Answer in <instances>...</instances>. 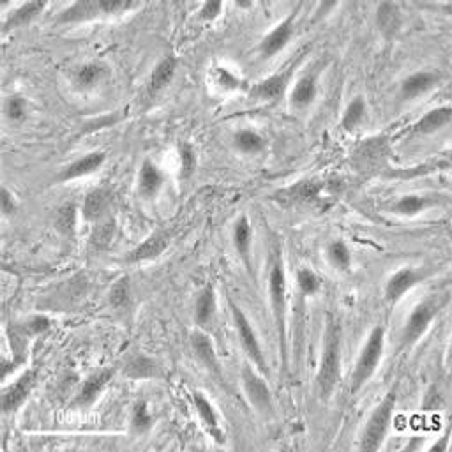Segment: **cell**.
I'll return each mask as SVG.
<instances>
[{"mask_svg": "<svg viewBox=\"0 0 452 452\" xmlns=\"http://www.w3.org/2000/svg\"><path fill=\"white\" fill-rule=\"evenodd\" d=\"M340 366H341V329L336 323H330L327 330V343L321 357L320 370H318V389L323 400L330 396V393L336 387L340 380Z\"/></svg>", "mask_w": 452, "mask_h": 452, "instance_id": "cell-1", "label": "cell"}, {"mask_svg": "<svg viewBox=\"0 0 452 452\" xmlns=\"http://www.w3.org/2000/svg\"><path fill=\"white\" fill-rule=\"evenodd\" d=\"M384 329L381 327H374L373 333L367 337L366 344L363 348V353H360L359 360H357V366H355L353 374H351V393H357V391L366 384L371 378V374L377 370L378 363L381 359V353H384Z\"/></svg>", "mask_w": 452, "mask_h": 452, "instance_id": "cell-2", "label": "cell"}, {"mask_svg": "<svg viewBox=\"0 0 452 452\" xmlns=\"http://www.w3.org/2000/svg\"><path fill=\"white\" fill-rule=\"evenodd\" d=\"M394 408H396V393H389L387 398L378 404L377 410L370 417V421H367V426L363 435V442H360V449L363 451H378L380 449L385 433L389 430Z\"/></svg>", "mask_w": 452, "mask_h": 452, "instance_id": "cell-3", "label": "cell"}, {"mask_svg": "<svg viewBox=\"0 0 452 452\" xmlns=\"http://www.w3.org/2000/svg\"><path fill=\"white\" fill-rule=\"evenodd\" d=\"M389 156V140L385 136L364 140L353 154V161L357 168L363 172H373L384 166L385 159Z\"/></svg>", "mask_w": 452, "mask_h": 452, "instance_id": "cell-4", "label": "cell"}, {"mask_svg": "<svg viewBox=\"0 0 452 452\" xmlns=\"http://www.w3.org/2000/svg\"><path fill=\"white\" fill-rule=\"evenodd\" d=\"M233 311V321H235L237 333H239L240 343H242L244 350L246 353L249 355V359L253 360L254 366H258V370L262 371V373H267V366H265V359H263L262 348H260V343H258V337L254 334L253 327H251L249 320L246 318V314L239 309L237 306H232Z\"/></svg>", "mask_w": 452, "mask_h": 452, "instance_id": "cell-5", "label": "cell"}, {"mask_svg": "<svg viewBox=\"0 0 452 452\" xmlns=\"http://www.w3.org/2000/svg\"><path fill=\"white\" fill-rule=\"evenodd\" d=\"M435 313H437V309H435V306L431 302H423L415 307L414 313L408 316L407 326H404L403 347H410V344H414L418 337L426 333L431 320L435 318Z\"/></svg>", "mask_w": 452, "mask_h": 452, "instance_id": "cell-6", "label": "cell"}, {"mask_svg": "<svg viewBox=\"0 0 452 452\" xmlns=\"http://www.w3.org/2000/svg\"><path fill=\"white\" fill-rule=\"evenodd\" d=\"M36 377H38V371L36 370L27 371L6 391L4 400H2V408H4L6 414H11V411L18 410L22 407L23 401L29 398L30 391L36 385Z\"/></svg>", "mask_w": 452, "mask_h": 452, "instance_id": "cell-7", "label": "cell"}, {"mask_svg": "<svg viewBox=\"0 0 452 452\" xmlns=\"http://www.w3.org/2000/svg\"><path fill=\"white\" fill-rule=\"evenodd\" d=\"M242 380H244V387H246V393H247V396H249L251 403H253L258 410L270 411L272 403H270V391H269V387H267L265 381L258 377V374L254 373L249 366L244 367Z\"/></svg>", "mask_w": 452, "mask_h": 452, "instance_id": "cell-8", "label": "cell"}, {"mask_svg": "<svg viewBox=\"0 0 452 452\" xmlns=\"http://www.w3.org/2000/svg\"><path fill=\"white\" fill-rule=\"evenodd\" d=\"M292 32H293V15L288 16L286 20H283V22H281L279 25L270 32V34H267L265 38H263L262 46H260L262 55L265 57V59H270V57H274L276 53H279L281 50L286 46V43L290 41Z\"/></svg>", "mask_w": 452, "mask_h": 452, "instance_id": "cell-9", "label": "cell"}, {"mask_svg": "<svg viewBox=\"0 0 452 452\" xmlns=\"http://www.w3.org/2000/svg\"><path fill=\"white\" fill-rule=\"evenodd\" d=\"M438 82V75L433 71H418L408 76L401 83V94L404 99H415L433 89Z\"/></svg>", "mask_w": 452, "mask_h": 452, "instance_id": "cell-10", "label": "cell"}, {"mask_svg": "<svg viewBox=\"0 0 452 452\" xmlns=\"http://www.w3.org/2000/svg\"><path fill=\"white\" fill-rule=\"evenodd\" d=\"M323 184L318 180H300V182L293 184L288 189L281 191L276 196H283V202H311L320 196Z\"/></svg>", "mask_w": 452, "mask_h": 452, "instance_id": "cell-11", "label": "cell"}, {"mask_svg": "<svg viewBox=\"0 0 452 452\" xmlns=\"http://www.w3.org/2000/svg\"><path fill=\"white\" fill-rule=\"evenodd\" d=\"M418 281V274L415 272L414 269H401L394 274L393 277L387 283V288H385V297L391 300V302H396L400 300L404 293L414 288Z\"/></svg>", "mask_w": 452, "mask_h": 452, "instance_id": "cell-12", "label": "cell"}, {"mask_svg": "<svg viewBox=\"0 0 452 452\" xmlns=\"http://www.w3.org/2000/svg\"><path fill=\"white\" fill-rule=\"evenodd\" d=\"M105 159H106L105 152L87 154V156H83L82 159L75 161L73 165H69L68 168L64 170L62 175H60V179L73 180V179H78V177H83V175H90V173L96 172V170H98L99 166L105 163Z\"/></svg>", "mask_w": 452, "mask_h": 452, "instance_id": "cell-13", "label": "cell"}, {"mask_svg": "<svg viewBox=\"0 0 452 452\" xmlns=\"http://www.w3.org/2000/svg\"><path fill=\"white\" fill-rule=\"evenodd\" d=\"M284 272L281 269V265H274L272 272H270V300H272L274 314H276L277 326L279 330L283 333V313H284Z\"/></svg>", "mask_w": 452, "mask_h": 452, "instance_id": "cell-14", "label": "cell"}, {"mask_svg": "<svg viewBox=\"0 0 452 452\" xmlns=\"http://www.w3.org/2000/svg\"><path fill=\"white\" fill-rule=\"evenodd\" d=\"M452 119V110L449 106H442V108L431 110L430 113L423 117L414 126L415 135H431V133L440 131L442 127L447 126Z\"/></svg>", "mask_w": 452, "mask_h": 452, "instance_id": "cell-15", "label": "cell"}, {"mask_svg": "<svg viewBox=\"0 0 452 452\" xmlns=\"http://www.w3.org/2000/svg\"><path fill=\"white\" fill-rule=\"evenodd\" d=\"M170 237L166 233L159 232L150 235L143 244H140L135 251L129 254V262H142V260H150V258L159 256L163 251L168 247Z\"/></svg>", "mask_w": 452, "mask_h": 452, "instance_id": "cell-16", "label": "cell"}, {"mask_svg": "<svg viewBox=\"0 0 452 452\" xmlns=\"http://www.w3.org/2000/svg\"><path fill=\"white\" fill-rule=\"evenodd\" d=\"M175 69H177V60H175V57H172V55L165 57V59L157 64L156 69L152 71V76H150V82H149L150 96L161 92V90L165 89V87L172 82L173 75H175Z\"/></svg>", "mask_w": 452, "mask_h": 452, "instance_id": "cell-17", "label": "cell"}, {"mask_svg": "<svg viewBox=\"0 0 452 452\" xmlns=\"http://www.w3.org/2000/svg\"><path fill=\"white\" fill-rule=\"evenodd\" d=\"M193 403H195L196 410H198V415L202 417L203 424L207 426V430L210 431L214 438H216L217 444H223V433L219 430V423H217L216 411H214V407L209 403L205 396L202 393H195L193 394Z\"/></svg>", "mask_w": 452, "mask_h": 452, "instance_id": "cell-18", "label": "cell"}, {"mask_svg": "<svg viewBox=\"0 0 452 452\" xmlns=\"http://www.w3.org/2000/svg\"><path fill=\"white\" fill-rule=\"evenodd\" d=\"M161 186H163V173L154 163L147 159L140 170V193L150 198L161 189Z\"/></svg>", "mask_w": 452, "mask_h": 452, "instance_id": "cell-19", "label": "cell"}, {"mask_svg": "<svg viewBox=\"0 0 452 452\" xmlns=\"http://www.w3.org/2000/svg\"><path fill=\"white\" fill-rule=\"evenodd\" d=\"M110 202V193L106 189H94L85 196L83 202V217L89 221H96L103 216Z\"/></svg>", "mask_w": 452, "mask_h": 452, "instance_id": "cell-20", "label": "cell"}, {"mask_svg": "<svg viewBox=\"0 0 452 452\" xmlns=\"http://www.w3.org/2000/svg\"><path fill=\"white\" fill-rule=\"evenodd\" d=\"M110 377H112V371L108 370L90 374L78 394V404H89L90 401L96 400V396H98V394L105 389V385L108 384Z\"/></svg>", "mask_w": 452, "mask_h": 452, "instance_id": "cell-21", "label": "cell"}, {"mask_svg": "<svg viewBox=\"0 0 452 452\" xmlns=\"http://www.w3.org/2000/svg\"><path fill=\"white\" fill-rule=\"evenodd\" d=\"M377 23L385 36H394L401 25V13L398 6L385 2L377 11Z\"/></svg>", "mask_w": 452, "mask_h": 452, "instance_id": "cell-22", "label": "cell"}, {"mask_svg": "<svg viewBox=\"0 0 452 452\" xmlns=\"http://www.w3.org/2000/svg\"><path fill=\"white\" fill-rule=\"evenodd\" d=\"M101 11V6L98 2H92V0H82V2H76L71 8L66 9L60 16L62 22H83V20L94 18L96 15H99Z\"/></svg>", "mask_w": 452, "mask_h": 452, "instance_id": "cell-23", "label": "cell"}, {"mask_svg": "<svg viewBox=\"0 0 452 452\" xmlns=\"http://www.w3.org/2000/svg\"><path fill=\"white\" fill-rule=\"evenodd\" d=\"M45 8H46V2H29V4L20 6V8L16 9L11 16H9V20L6 22L4 29L9 30V29H13V27H22V25H25V23L32 22V20H34L36 16H38Z\"/></svg>", "mask_w": 452, "mask_h": 452, "instance_id": "cell-24", "label": "cell"}, {"mask_svg": "<svg viewBox=\"0 0 452 452\" xmlns=\"http://www.w3.org/2000/svg\"><path fill=\"white\" fill-rule=\"evenodd\" d=\"M284 83H286V78L281 75L270 76V78L262 80L253 89V96L260 99H276L279 98L284 90Z\"/></svg>", "mask_w": 452, "mask_h": 452, "instance_id": "cell-25", "label": "cell"}, {"mask_svg": "<svg viewBox=\"0 0 452 452\" xmlns=\"http://www.w3.org/2000/svg\"><path fill=\"white\" fill-rule=\"evenodd\" d=\"M214 309H216V297H214V290L210 286H207L205 290L200 293L198 300H196V311H195L196 323H200V326L209 323V320L214 314Z\"/></svg>", "mask_w": 452, "mask_h": 452, "instance_id": "cell-26", "label": "cell"}, {"mask_svg": "<svg viewBox=\"0 0 452 452\" xmlns=\"http://www.w3.org/2000/svg\"><path fill=\"white\" fill-rule=\"evenodd\" d=\"M193 348H195L198 359L203 364L210 367V370H217V360H216V351H214L212 343L209 337L202 333L193 334Z\"/></svg>", "mask_w": 452, "mask_h": 452, "instance_id": "cell-27", "label": "cell"}, {"mask_svg": "<svg viewBox=\"0 0 452 452\" xmlns=\"http://www.w3.org/2000/svg\"><path fill=\"white\" fill-rule=\"evenodd\" d=\"M115 221L105 219L101 223H98V226H94L92 233H90V244L96 249H105L106 246H110V242L115 237Z\"/></svg>", "mask_w": 452, "mask_h": 452, "instance_id": "cell-28", "label": "cell"}, {"mask_svg": "<svg viewBox=\"0 0 452 452\" xmlns=\"http://www.w3.org/2000/svg\"><path fill=\"white\" fill-rule=\"evenodd\" d=\"M233 242H235L237 253L247 262L249 258V247H251V224L247 217H240L233 230Z\"/></svg>", "mask_w": 452, "mask_h": 452, "instance_id": "cell-29", "label": "cell"}, {"mask_svg": "<svg viewBox=\"0 0 452 452\" xmlns=\"http://www.w3.org/2000/svg\"><path fill=\"white\" fill-rule=\"evenodd\" d=\"M316 96V83L314 78L311 76H304L302 80H299V83L296 85L292 92V101L297 106H307Z\"/></svg>", "mask_w": 452, "mask_h": 452, "instance_id": "cell-30", "label": "cell"}, {"mask_svg": "<svg viewBox=\"0 0 452 452\" xmlns=\"http://www.w3.org/2000/svg\"><path fill=\"white\" fill-rule=\"evenodd\" d=\"M126 374L131 378H152L157 374V366L149 357H136L127 364Z\"/></svg>", "mask_w": 452, "mask_h": 452, "instance_id": "cell-31", "label": "cell"}, {"mask_svg": "<svg viewBox=\"0 0 452 452\" xmlns=\"http://www.w3.org/2000/svg\"><path fill=\"white\" fill-rule=\"evenodd\" d=\"M265 142L253 131H240L235 135V147L246 154H256L263 149Z\"/></svg>", "mask_w": 452, "mask_h": 452, "instance_id": "cell-32", "label": "cell"}, {"mask_svg": "<svg viewBox=\"0 0 452 452\" xmlns=\"http://www.w3.org/2000/svg\"><path fill=\"white\" fill-rule=\"evenodd\" d=\"M329 258L330 262L334 263V267L340 270H348L351 263V254L348 251L347 244L341 242V240H336L329 246Z\"/></svg>", "mask_w": 452, "mask_h": 452, "instance_id": "cell-33", "label": "cell"}, {"mask_svg": "<svg viewBox=\"0 0 452 452\" xmlns=\"http://www.w3.org/2000/svg\"><path fill=\"white\" fill-rule=\"evenodd\" d=\"M364 113H366V105H364L363 98H355L353 101L348 105L347 112L343 115V127L344 129H353L360 120L364 119Z\"/></svg>", "mask_w": 452, "mask_h": 452, "instance_id": "cell-34", "label": "cell"}, {"mask_svg": "<svg viewBox=\"0 0 452 452\" xmlns=\"http://www.w3.org/2000/svg\"><path fill=\"white\" fill-rule=\"evenodd\" d=\"M426 205H428V200L423 198V196L408 195V196H403V198L396 203L394 210L403 214V216H415V214L421 212Z\"/></svg>", "mask_w": 452, "mask_h": 452, "instance_id": "cell-35", "label": "cell"}, {"mask_svg": "<svg viewBox=\"0 0 452 452\" xmlns=\"http://www.w3.org/2000/svg\"><path fill=\"white\" fill-rule=\"evenodd\" d=\"M101 76L103 69L99 68L98 64H89V66H83V68L80 69L78 75H76V82H78V85L83 87V89H90V87H94L101 80Z\"/></svg>", "mask_w": 452, "mask_h": 452, "instance_id": "cell-36", "label": "cell"}, {"mask_svg": "<svg viewBox=\"0 0 452 452\" xmlns=\"http://www.w3.org/2000/svg\"><path fill=\"white\" fill-rule=\"evenodd\" d=\"M179 154H180V175H182L184 179H187V177L193 175V172H195L196 168L195 149H193L189 143H182L179 149Z\"/></svg>", "mask_w": 452, "mask_h": 452, "instance_id": "cell-37", "label": "cell"}, {"mask_svg": "<svg viewBox=\"0 0 452 452\" xmlns=\"http://www.w3.org/2000/svg\"><path fill=\"white\" fill-rule=\"evenodd\" d=\"M297 281H299V288L304 296H313L320 288V279L309 269H300L299 274H297Z\"/></svg>", "mask_w": 452, "mask_h": 452, "instance_id": "cell-38", "label": "cell"}, {"mask_svg": "<svg viewBox=\"0 0 452 452\" xmlns=\"http://www.w3.org/2000/svg\"><path fill=\"white\" fill-rule=\"evenodd\" d=\"M131 424H133V428H135L136 433H145V431L149 430L150 424H152V418H150V414H149V410H147L145 403L135 404Z\"/></svg>", "mask_w": 452, "mask_h": 452, "instance_id": "cell-39", "label": "cell"}, {"mask_svg": "<svg viewBox=\"0 0 452 452\" xmlns=\"http://www.w3.org/2000/svg\"><path fill=\"white\" fill-rule=\"evenodd\" d=\"M76 224V207L68 203L64 205L62 209L59 210V216H57V226L62 230L64 233H73Z\"/></svg>", "mask_w": 452, "mask_h": 452, "instance_id": "cell-40", "label": "cell"}, {"mask_svg": "<svg viewBox=\"0 0 452 452\" xmlns=\"http://www.w3.org/2000/svg\"><path fill=\"white\" fill-rule=\"evenodd\" d=\"M127 300H129V279L122 277L113 284L112 292H110V302L115 307H122L126 306Z\"/></svg>", "mask_w": 452, "mask_h": 452, "instance_id": "cell-41", "label": "cell"}, {"mask_svg": "<svg viewBox=\"0 0 452 452\" xmlns=\"http://www.w3.org/2000/svg\"><path fill=\"white\" fill-rule=\"evenodd\" d=\"M25 112H27V105L20 96H13V98L8 99L6 103V113L11 120H22L25 119Z\"/></svg>", "mask_w": 452, "mask_h": 452, "instance_id": "cell-42", "label": "cell"}, {"mask_svg": "<svg viewBox=\"0 0 452 452\" xmlns=\"http://www.w3.org/2000/svg\"><path fill=\"white\" fill-rule=\"evenodd\" d=\"M216 82L226 90L239 89V87L242 85V82H240V80L237 78L232 71H228V69H224V68L216 69Z\"/></svg>", "mask_w": 452, "mask_h": 452, "instance_id": "cell-43", "label": "cell"}, {"mask_svg": "<svg viewBox=\"0 0 452 452\" xmlns=\"http://www.w3.org/2000/svg\"><path fill=\"white\" fill-rule=\"evenodd\" d=\"M101 11L105 15H115V13L124 11V9L131 8V2H122V0H99Z\"/></svg>", "mask_w": 452, "mask_h": 452, "instance_id": "cell-44", "label": "cell"}, {"mask_svg": "<svg viewBox=\"0 0 452 452\" xmlns=\"http://www.w3.org/2000/svg\"><path fill=\"white\" fill-rule=\"evenodd\" d=\"M48 329H50V320L46 316H36V318H32L29 323V330L32 334L46 333Z\"/></svg>", "mask_w": 452, "mask_h": 452, "instance_id": "cell-45", "label": "cell"}, {"mask_svg": "<svg viewBox=\"0 0 452 452\" xmlns=\"http://www.w3.org/2000/svg\"><path fill=\"white\" fill-rule=\"evenodd\" d=\"M221 8H223L221 2H207V4H203L202 13H200V15H202L203 20H212L219 15Z\"/></svg>", "mask_w": 452, "mask_h": 452, "instance_id": "cell-46", "label": "cell"}, {"mask_svg": "<svg viewBox=\"0 0 452 452\" xmlns=\"http://www.w3.org/2000/svg\"><path fill=\"white\" fill-rule=\"evenodd\" d=\"M15 198H13L11 193L4 187V189H2V212H4L6 216H11V214L15 212Z\"/></svg>", "mask_w": 452, "mask_h": 452, "instance_id": "cell-47", "label": "cell"}]
</instances>
